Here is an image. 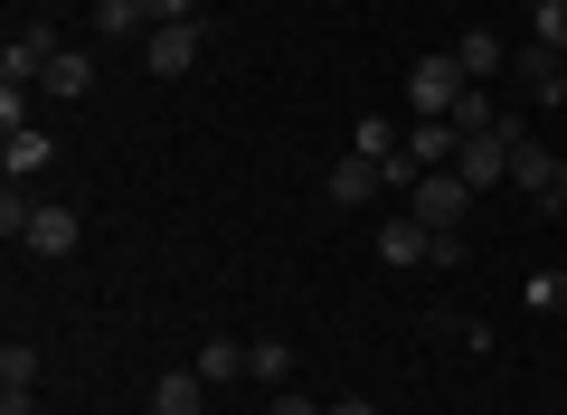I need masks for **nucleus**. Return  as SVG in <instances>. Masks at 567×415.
Returning <instances> with one entry per match:
<instances>
[{"mask_svg":"<svg viewBox=\"0 0 567 415\" xmlns=\"http://www.w3.org/2000/svg\"><path fill=\"white\" fill-rule=\"evenodd\" d=\"M398 208H406V218H416V227H435V237H464V218H473V189H464V179H454V170H425L416 189L398 198Z\"/></svg>","mask_w":567,"mask_h":415,"instance_id":"1","label":"nucleus"},{"mask_svg":"<svg viewBox=\"0 0 567 415\" xmlns=\"http://www.w3.org/2000/svg\"><path fill=\"white\" fill-rule=\"evenodd\" d=\"M95 29H104V39H152V29H162V20H152V0H95Z\"/></svg>","mask_w":567,"mask_h":415,"instance_id":"14","label":"nucleus"},{"mask_svg":"<svg viewBox=\"0 0 567 415\" xmlns=\"http://www.w3.org/2000/svg\"><path fill=\"white\" fill-rule=\"evenodd\" d=\"M199 58H208V29L199 20H162L152 39H142V66H152V76H189Z\"/></svg>","mask_w":567,"mask_h":415,"instance_id":"4","label":"nucleus"},{"mask_svg":"<svg viewBox=\"0 0 567 415\" xmlns=\"http://www.w3.org/2000/svg\"><path fill=\"white\" fill-rule=\"evenodd\" d=\"M529 10H539V0H529Z\"/></svg>","mask_w":567,"mask_h":415,"instance_id":"28","label":"nucleus"},{"mask_svg":"<svg viewBox=\"0 0 567 415\" xmlns=\"http://www.w3.org/2000/svg\"><path fill=\"white\" fill-rule=\"evenodd\" d=\"M445 123H454V133H464V142H473V133H502V104H492V85H464Z\"/></svg>","mask_w":567,"mask_h":415,"instance_id":"18","label":"nucleus"},{"mask_svg":"<svg viewBox=\"0 0 567 415\" xmlns=\"http://www.w3.org/2000/svg\"><path fill=\"white\" fill-rule=\"evenodd\" d=\"M265 415H331V406H322V396H303V387H275V406H265Z\"/></svg>","mask_w":567,"mask_h":415,"instance_id":"24","label":"nucleus"},{"mask_svg":"<svg viewBox=\"0 0 567 415\" xmlns=\"http://www.w3.org/2000/svg\"><path fill=\"white\" fill-rule=\"evenodd\" d=\"M502 123H511V114H502ZM454 179H464L473 198H483V189H502V179H511V133H473L464 152H454Z\"/></svg>","mask_w":567,"mask_h":415,"instance_id":"6","label":"nucleus"},{"mask_svg":"<svg viewBox=\"0 0 567 415\" xmlns=\"http://www.w3.org/2000/svg\"><path fill=\"white\" fill-rule=\"evenodd\" d=\"M529 39H539V48H558V58H567V0H539V10H529Z\"/></svg>","mask_w":567,"mask_h":415,"instance_id":"23","label":"nucleus"},{"mask_svg":"<svg viewBox=\"0 0 567 415\" xmlns=\"http://www.w3.org/2000/svg\"><path fill=\"white\" fill-rule=\"evenodd\" d=\"M520 302H529V312H558V302H567V264H539V274L520 283Z\"/></svg>","mask_w":567,"mask_h":415,"instance_id":"22","label":"nucleus"},{"mask_svg":"<svg viewBox=\"0 0 567 415\" xmlns=\"http://www.w3.org/2000/svg\"><path fill=\"white\" fill-rule=\"evenodd\" d=\"M331 415H379V406H369V396H331Z\"/></svg>","mask_w":567,"mask_h":415,"instance_id":"26","label":"nucleus"},{"mask_svg":"<svg viewBox=\"0 0 567 415\" xmlns=\"http://www.w3.org/2000/svg\"><path fill=\"white\" fill-rule=\"evenodd\" d=\"M322 189H331V208H369V198H388V179H379V160L341 152V160H331V179H322Z\"/></svg>","mask_w":567,"mask_h":415,"instance_id":"8","label":"nucleus"},{"mask_svg":"<svg viewBox=\"0 0 567 415\" xmlns=\"http://www.w3.org/2000/svg\"><path fill=\"white\" fill-rule=\"evenodd\" d=\"M189 369H199L208 387H237V377H246V340H227V331L199 340V359H189Z\"/></svg>","mask_w":567,"mask_h":415,"instance_id":"17","label":"nucleus"},{"mask_svg":"<svg viewBox=\"0 0 567 415\" xmlns=\"http://www.w3.org/2000/svg\"><path fill=\"white\" fill-rule=\"evenodd\" d=\"M464 85H473V76H464L454 58H416V76H406V104H416V123H445Z\"/></svg>","mask_w":567,"mask_h":415,"instance_id":"5","label":"nucleus"},{"mask_svg":"<svg viewBox=\"0 0 567 415\" xmlns=\"http://www.w3.org/2000/svg\"><path fill=\"white\" fill-rule=\"evenodd\" d=\"M48 160H58V142H48L39 123H20V133H0V170H10V179H39Z\"/></svg>","mask_w":567,"mask_h":415,"instance_id":"12","label":"nucleus"},{"mask_svg":"<svg viewBox=\"0 0 567 415\" xmlns=\"http://www.w3.org/2000/svg\"><path fill=\"white\" fill-rule=\"evenodd\" d=\"M208 377L199 369H162V387H152V415H208Z\"/></svg>","mask_w":567,"mask_h":415,"instance_id":"10","label":"nucleus"},{"mask_svg":"<svg viewBox=\"0 0 567 415\" xmlns=\"http://www.w3.org/2000/svg\"><path fill=\"white\" fill-rule=\"evenodd\" d=\"M379 256H388V264H435V227H416V218L398 208V218L379 227Z\"/></svg>","mask_w":567,"mask_h":415,"instance_id":"13","label":"nucleus"},{"mask_svg":"<svg viewBox=\"0 0 567 415\" xmlns=\"http://www.w3.org/2000/svg\"><path fill=\"white\" fill-rule=\"evenodd\" d=\"M511 76H520V104H567V58H558V48L529 39L520 58H511Z\"/></svg>","mask_w":567,"mask_h":415,"instance_id":"7","label":"nucleus"},{"mask_svg":"<svg viewBox=\"0 0 567 415\" xmlns=\"http://www.w3.org/2000/svg\"><path fill=\"white\" fill-rule=\"evenodd\" d=\"M454 152H464L454 123H416V133H406V160H416V170H454Z\"/></svg>","mask_w":567,"mask_h":415,"instance_id":"15","label":"nucleus"},{"mask_svg":"<svg viewBox=\"0 0 567 415\" xmlns=\"http://www.w3.org/2000/svg\"><path fill=\"white\" fill-rule=\"evenodd\" d=\"M454 66H464V76H473V85H492V76H502V66H511V48H502V39H492V29H473V39H464V48H454Z\"/></svg>","mask_w":567,"mask_h":415,"instance_id":"19","label":"nucleus"},{"mask_svg":"<svg viewBox=\"0 0 567 415\" xmlns=\"http://www.w3.org/2000/svg\"><path fill=\"white\" fill-rule=\"evenodd\" d=\"M58 58H66V39H58V29H48V20H29L20 39L0 48V85H39L48 66H58Z\"/></svg>","mask_w":567,"mask_h":415,"instance_id":"3","label":"nucleus"},{"mask_svg":"<svg viewBox=\"0 0 567 415\" xmlns=\"http://www.w3.org/2000/svg\"><path fill=\"white\" fill-rule=\"evenodd\" d=\"M152 20H199V0H152Z\"/></svg>","mask_w":567,"mask_h":415,"instance_id":"25","label":"nucleus"},{"mask_svg":"<svg viewBox=\"0 0 567 415\" xmlns=\"http://www.w3.org/2000/svg\"><path fill=\"white\" fill-rule=\"evenodd\" d=\"M398 123H388V114H360V123H350V152H360V160H388V152H398Z\"/></svg>","mask_w":567,"mask_h":415,"instance_id":"21","label":"nucleus"},{"mask_svg":"<svg viewBox=\"0 0 567 415\" xmlns=\"http://www.w3.org/2000/svg\"><path fill=\"white\" fill-rule=\"evenodd\" d=\"M558 208H567V160H558Z\"/></svg>","mask_w":567,"mask_h":415,"instance_id":"27","label":"nucleus"},{"mask_svg":"<svg viewBox=\"0 0 567 415\" xmlns=\"http://www.w3.org/2000/svg\"><path fill=\"white\" fill-rule=\"evenodd\" d=\"M39 85H48V95H58V104H85V95H95V58H85V48H66V58L48 66Z\"/></svg>","mask_w":567,"mask_h":415,"instance_id":"16","label":"nucleus"},{"mask_svg":"<svg viewBox=\"0 0 567 415\" xmlns=\"http://www.w3.org/2000/svg\"><path fill=\"white\" fill-rule=\"evenodd\" d=\"M246 377L256 387H293V350L284 340H246Z\"/></svg>","mask_w":567,"mask_h":415,"instance_id":"20","label":"nucleus"},{"mask_svg":"<svg viewBox=\"0 0 567 415\" xmlns=\"http://www.w3.org/2000/svg\"><path fill=\"white\" fill-rule=\"evenodd\" d=\"M502 133H511V189H529V198H539V208H558V152H548V142L529 133L520 114H511Z\"/></svg>","mask_w":567,"mask_h":415,"instance_id":"2","label":"nucleus"},{"mask_svg":"<svg viewBox=\"0 0 567 415\" xmlns=\"http://www.w3.org/2000/svg\"><path fill=\"white\" fill-rule=\"evenodd\" d=\"M29 256H76V208H58V198H39V218H29Z\"/></svg>","mask_w":567,"mask_h":415,"instance_id":"11","label":"nucleus"},{"mask_svg":"<svg viewBox=\"0 0 567 415\" xmlns=\"http://www.w3.org/2000/svg\"><path fill=\"white\" fill-rule=\"evenodd\" d=\"M29 396H39V350L10 340V350H0V415H29Z\"/></svg>","mask_w":567,"mask_h":415,"instance_id":"9","label":"nucleus"}]
</instances>
